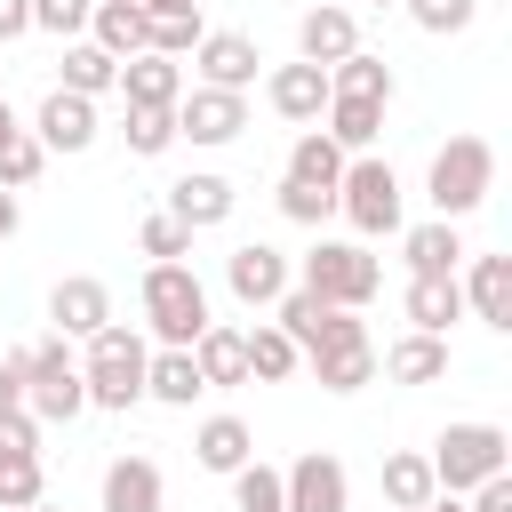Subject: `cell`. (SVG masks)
<instances>
[{
  "label": "cell",
  "mask_w": 512,
  "mask_h": 512,
  "mask_svg": "<svg viewBox=\"0 0 512 512\" xmlns=\"http://www.w3.org/2000/svg\"><path fill=\"white\" fill-rule=\"evenodd\" d=\"M144 336L136 328H120V320H104L96 336H88V360H80V384H88V408H136L144 400Z\"/></svg>",
  "instance_id": "3957f363"
},
{
  "label": "cell",
  "mask_w": 512,
  "mask_h": 512,
  "mask_svg": "<svg viewBox=\"0 0 512 512\" xmlns=\"http://www.w3.org/2000/svg\"><path fill=\"white\" fill-rule=\"evenodd\" d=\"M80 408H88V384H80L72 344H64V336L32 344V352H24V416H32V424H72Z\"/></svg>",
  "instance_id": "8992f818"
},
{
  "label": "cell",
  "mask_w": 512,
  "mask_h": 512,
  "mask_svg": "<svg viewBox=\"0 0 512 512\" xmlns=\"http://www.w3.org/2000/svg\"><path fill=\"white\" fill-rule=\"evenodd\" d=\"M408 16H416V32H464L480 16V0H408Z\"/></svg>",
  "instance_id": "60d3db41"
},
{
  "label": "cell",
  "mask_w": 512,
  "mask_h": 512,
  "mask_svg": "<svg viewBox=\"0 0 512 512\" xmlns=\"http://www.w3.org/2000/svg\"><path fill=\"white\" fill-rule=\"evenodd\" d=\"M384 376H392V384H440V376H448V336H416V328H408V336L384 352Z\"/></svg>",
  "instance_id": "4316f807"
},
{
  "label": "cell",
  "mask_w": 512,
  "mask_h": 512,
  "mask_svg": "<svg viewBox=\"0 0 512 512\" xmlns=\"http://www.w3.org/2000/svg\"><path fill=\"white\" fill-rule=\"evenodd\" d=\"M304 368H312L320 392H360V384H376V344H368V328L352 312H336V328L304 352Z\"/></svg>",
  "instance_id": "ba28073f"
},
{
  "label": "cell",
  "mask_w": 512,
  "mask_h": 512,
  "mask_svg": "<svg viewBox=\"0 0 512 512\" xmlns=\"http://www.w3.org/2000/svg\"><path fill=\"white\" fill-rule=\"evenodd\" d=\"M192 456H200L208 472H224V480H232V472H240V464L256 456V432H248L240 416H208V424L192 432Z\"/></svg>",
  "instance_id": "cb8c5ba5"
},
{
  "label": "cell",
  "mask_w": 512,
  "mask_h": 512,
  "mask_svg": "<svg viewBox=\"0 0 512 512\" xmlns=\"http://www.w3.org/2000/svg\"><path fill=\"white\" fill-rule=\"evenodd\" d=\"M232 512H288V496H280V472H272L264 456H248V464L232 472Z\"/></svg>",
  "instance_id": "836d02e7"
},
{
  "label": "cell",
  "mask_w": 512,
  "mask_h": 512,
  "mask_svg": "<svg viewBox=\"0 0 512 512\" xmlns=\"http://www.w3.org/2000/svg\"><path fill=\"white\" fill-rule=\"evenodd\" d=\"M48 320H56V336H64V344H72V336L88 344V336L112 320V288H104V280H88V272H72V280H56V288H48Z\"/></svg>",
  "instance_id": "5bb4252c"
},
{
  "label": "cell",
  "mask_w": 512,
  "mask_h": 512,
  "mask_svg": "<svg viewBox=\"0 0 512 512\" xmlns=\"http://www.w3.org/2000/svg\"><path fill=\"white\" fill-rule=\"evenodd\" d=\"M384 512H392V504H384Z\"/></svg>",
  "instance_id": "db71d44e"
},
{
  "label": "cell",
  "mask_w": 512,
  "mask_h": 512,
  "mask_svg": "<svg viewBox=\"0 0 512 512\" xmlns=\"http://www.w3.org/2000/svg\"><path fill=\"white\" fill-rule=\"evenodd\" d=\"M464 320V288L456 280H408V328L416 336H448Z\"/></svg>",
  "instance_id": "484cf974"
},
{
  "label": "cell",
  "mask_w": 512,
  "mask_h": 512,
  "mask_svg": "<svg viewBox=\"0 0 512 512\" xmlns=\"http://www.w3.org/2000/svg\"><path fill=\"white\" fill-rule=\"evenodd\" d=\"M264 96H272V112L280 120H296V128H320V112H328V72L320 64H280L272 80H264Z\"/></svg>",
  "instance_id": "e0dca14e"
},
{
  "label": "cell",
  "mask_w": 512,
  "mask_h": 512,
  "mask_svg": "<svg viewBox=\"0 0 512 512\" xmlns=\"http://www.w3.org/2000/svg\"><path fill=\"white\" fill-rule=\"evenodd\" d=\"M464 512H512V472H496V480H480Z\"/></svg>",
  "instance_id": "ee69618b"
},
{
  "label": "cell",
  "mask_w": 512,
  "mask_h": 512,
  "mask_svg": "<svg viewBox=\"0 0 512 512\" xmlns=\"http://www.w3.org/2000/svg\"><path fill=\"white\" fill-rule=\"evenodd\" d=\"M304 296H320V304H336V312H360V304H376V288H384V264L360 248V240H312L304 248V280H296Z\"/></svg>",
  "instance_id": "5b68a950"
},
{
  "label": "cell",
  "mask_w": 512,
  "mask_h": 512,
  "mask_svg": "<svg viewBox=\"0 0 512 512\" xmlns=\"http://www.w3.org/2000/svg\"><path fill=\"white\" fill-rule=\"evenodd\" d=\"M16 232V192H0V240Z\"/></svg>",
  "instance_id": "681fc988"
},
{
  "label": "cell",
  "mask_w": 512,
  "mask_h": 512,
  "mask_svg": "<svg viewBox=\"0 0 512 512\" xmlns=\"http://www.w3.org/2000/svg\"><path fill=\"white\" fill-rule=\"evenodd\" d=\"M32 512H56V504H32Z\"/></svg>",
  "instance_id": "816d5d0a"
},
{
  "label": "cell",
  "mask_w": 512,
  "mask_h": 512,
  "mask_svg": "<svg viewBox=\"0 0 512 512\" xmlns=\"http://www.w3.org/2000/svg\"><path fill=\"white\" fill-rule=\"evenodd\" d=\"M488 192H496V144H488V136H448V144L432 152V176H424V200L440 208V224L472 216Z\"/></svg>",
  "instance_id": "7a4b0ae2"
},
{
  "label": "cell",
  "mask_w": 512,
  "mask_h": 512,
  "mask_svg": "<svg viewBox=\"0 0 512 512\" xmlns=\"http://www.w3.org/2000/svg\"><path fill=\"white\" fill-rule=\"evenodd\" d=\"M200 40H208V24H200V16H152V56H168V64H176V56H192Z\"/></svg>",
  "instance_id": "74e56055"
},
{
  "label": "cell",
  "mask_w": 512,
  "mask_h": 512,
  "mask_svg": "<svg viewBox=\"0 0 512 512\" xmlns=\"http://www.w3.org/2000/svg\"><path fill=\"white\" fill-rule=\"evenodd\" d=\"M32 32V0H0V40H24Z\"/></svg>",
  "instance_id": "bcb514c9"
},
{
  "label": "cell",
  "mask_w": 512,
  "mask_h": 512,
  "mask_svg": "<svg viewBox=\"0 0 512 512\" xmlns=\"http://www.w3.org/2000/svg\"><path fill=\"white\" fill-rule=\"evenodd\" d=\"M360 48V24H352V8H336V0H320V8H304V24H296V56L304 64H344Z\"/></svg>",
  "instance_id": "2e32d148"
},
{
  "label": "cell",
  "mask_w": 512,
  "mask_h": 512,
  "mask_svg": "<svg viewBox=\"0 0 512 512\" xmlns=\"http://www.w3.org/2000/svg\"><path fill=\"white\" fill-rule=\"evenodd\" d=\"M160 496H168V480H160L152 456H112L104 464V512H160Z\"/></svg>",
  "instance_id": "d6986e66"
},
{
  "label": "cell",
  "mask_w": 512,
  "mask_h": 512,
  "mask_svg": "<svg viewBox=\"0 0 512 512\" xmlns=\"http://www.w3.org/2000/svg\"><path fill=\"white\" fill-rule=\"evenodd\" d=\"M40 496H48L40 456H0V512H32Z\"/></svg>",
  "instance_id": "e575fe53"
},
{
  "label": "cell",
  "mask_w": 512,
  "mask_h": 512,
  "mask_svg": "<svg viewBox=\"0 0 512 512\" xmlns=\"http://www.w3.org/2000/svg\"><path fill=\"white\" fill-rule=\"evenodd\" d=\"M0 456H40V424L24 408H0Z\"/></svg>",
  "instance_id": "7bdbcfd3"
},
{
  "label": "cell",
  "mask_w": 512,
  "mask_h": 512,
  "mask_svg": "<svg viewBox=\"0 0 512 512\" xmlns=\"http://www.w3.org/2000/svg\"><path fill=\"white\" fill-rule=\"evenodd\" d=\"M120 136H128L136 160H160V152L176 144V112H144V104H128V128H120Z\"/></svg>",
  "instance_id": "d590c367"
},
{
  "label": "cell",
  "mask_w": 512,
  "mask_h": 512,
  "mask_svg": "<svg viewBox=\"0 0 512 512\" xmlns=\"http://www.w3.org/2000/svg\"><path fill=\"white\" fill-rule=\"evenodd\" d=\"M256 40L248 32H208L200 48H192V72H200V88H224V96H248L256 88Z\"/></svg>",
  "instance_id": "8fae6325"
},
{
  "label": "cell",
  "mask_w": 512,
  "mask_h": 512,
  "mask_svg": "<svg viewBox=\"0 0 512 512\" xmlns=\"http://www.w3.org/2000/svg\"><path fill=\"white\" fill-rule=\"evenodd\" d=\"M224 288H232L240 304H280L296 280H288V256H280L272 240H240V248L224 256Z\"/></svg>",
  "instance_id": "30bf717a"
},
{
  "label": "cell",
  "mask_w": 512,
  "mask_h": 512,
  "mask_svg": "<svg viewBox=\"0 0 512 512\" xmlns=\"http://www.w3.org/2000/svg\"><path fill=\"white\" fill-rule=\"evenodd\" d=\"M376 8H392V0H376Z\"/></svg>",
  "instance_id": "f5cc1de1"
},
{
  "label": "cell",
  "mask_w": 512,
  "mask_h": 512,
  "mask_svg": "<svg viewBox=\"0 0 512 512\" xmlns=\"http://www.w3.org/2000/svg\"><path fill=\"white\" fill-rule=\"evenodd\" d=\"M424 464H432V488L440 496H472L480 480L512 472V440H504V424H448Z\"/></svg>",
  "instance_id": "277c9868"
},
{
  "label": "cell",
  "mask_w": 512,
  "mask_h": 512,
  "mask_svg": "<svg viewBox=\"0 0 512 512\" xmlns=\"http://www.w3.org/2000/svg\"><path fill=\"white\" fill-rule=\"evenodd\" d=\"M208 384H200V368H192V352H152L144 360V400H160V408H192Z\"/></svg>",
  "instance_id": "83f0119b"
},
{
  "label": "cell",
  "mask_w": 512,
  "mask_h": 512,
  "mask_svg": "<svg viewBox=\"0 0 512 512\" xmlns=\"http://www.w3.org/2000/svg\"><path fill=\"white\" fill-rule=\"evenodd\" d=\"M88 8H96V0H32V32L80 40V32H88Z\"/></svg>",
  "instance_id": "f35d334b"
},
{
  "label": "cell",
  "mask_w": 512,
  "mask_h": 512,
  "mask_svg": "<svg viewBox=\"0 0 512 512\" xmlns=\"http://www.w3.org/2000/svg\"><path fill=\"white\" fill-rule=\"evenodd\" d=\"M16 136H24V120H16V112H8V96H0V152H8Z\"/></svg>",
  "instance_id": "c3c4849f"
},
{
  "label": "cell",
  "mask_w": 512,
  "mask_h": 512,
  "mask_svg": "<svg viewBox=\"0 0 512 512\" xmlns=\"http://www.w3.org/2000/svg\"><path fill=\"white\" fill-rule=\"evenodd\" d=\"M56 88H72V96L96 104L104 88H120V64H112L96 40H64V80H56Z\"/></svg>",
  "instance_id": "4dcf8cb0"
},
{
  "label": "cell",
  "mask_w": 512,
  "mask_h": 512,
  "mask_svg": "<svg viewBox=\"0 0 512 512\" xmlns=\"http://www.w3.org/2000/svg\"><path fill=\"white\" fill-rule=\"evenodd\" d=\"M136 240H144V256H152V264H184V256H192V232H184L168 208H160V216H144V232H136Z\"/></svg>",
  "instance_id": "8d00e7d4"
},
{
  "label": "cell",
  "mask_w": 512,
  "mask_h": 512,
  "mask_svg": "<svg viewBox=\"0 0 512 512\" xmlns=\"http://www.w3.org/2000/svg\"><path fill=\"white\" fill-rule=\"evenodd\" d=\"M232 176H216V168H192V176H176L168 184V216L184 224V232H208V224H224L232 216Z\"/></svg>",
  "instance_id": "9a60e30c"
},
{
  "label": "cell",
  "mask_w": 512,
  "mask_h": 512,
  "mask_svg": "<svg viewBox=\"0 0 512 512\" xmlns=\"http://www.w3.org/2000/svg\"><path fill=\"white\" fill-rule=\"evenodd\" d=\"M336 208H344V224H352V232H368V240L400 232V176H392V160L352 152V160H344V176H336Z\"/></svg>",
  "instance_id": "52a82bcc"
},
{
  "label": "cell",
  "mask_w": 512,
  "mask_h": 512,
  "mask_svg": "<svg viewBox=\"0 0 512 512\" xmlns=\"http://www.w3.org/2000/svg\"><path fill=\"white\" fill-rule=\"evenodd\" d=\"M328 96H360V104H392V64L352 48L344 64H328Z\"/></svg>",
  "instance_id": "f1b7e54d"
},
{
  "label": "cell",
  "mask_w": 512,
  "mask_h": 512,
  "mask_svg": "<svg viewBox=\"0 0 512 512\" xmlns=\"http://www.w3.org/2000/svg\"><path fill=\"white\" fill-rule=\"evenodd\" d=\"M192 368H200V384H208V392L248 384V344H240V328L208 320V328H200V344H192Z\"/></svg>",
  "instance_id": "603a6c76"
},
{
  "label": "cell",
  "mask_w": 512,
  "mask_h": 512,
  "mask_svg": "<svg viewBox=\"0 0 512 512\" xmlns=\"http://www.w3.org/2000/svg\"><path fill=\"white\" fill-rule=\"evenodd\" d=\"M240 344H248V384H288L304 368V352L280 328H240Z\"/></svg>",
  "instance_id": "1f68e13d"
},
{
  "label": "cell",
  "mask_w": 512,
  "mask_h": 512,
  "mask_svg": "<svg viewBox=\"0 0 512 512\" xmlns=\"http://www.w3.org/2000/svg\"><path fill=\"white\" fill-rule=\"evenodd\" d=\"M40 168H48V152H40V144H32V128H24V136H16L8 152H0V192H24V184H32Z\"/></svg>",
  "instance_id": "ab89813d"
},
{
  "label": "cell",
  "mask_w": 512,
  "mask_h": 512,
  "mask_svg": "<svg viewBox=\"0 0 512 512\" xmlns=\"http://www.w3.org/2000/svg\"><path fill=\"white\" fill-rule=\"evenodd\" d=\"M88 40H96L112 64H128V56L152 48V16H144L136 0H96V8H88Z\"/></svg>",
  "instance_id": "ac0fdd59"
},
{
  "label": "cell",
  "mask_w": 512,
  "mask_h": 512,
  "mask_svg": "<svg viewBox=\"0 0 512 512\" xmlns=\"http://www.w3.org/2000/svg\"><path fill=\"white\" fill-rule=\"evenodd\" d=\"M0 408H24V352H0Z\"/></svg>",
  "instance_id": "f6af8a7d"
},
{
  "label": "cell",
  "mask_w": 512,
  "mask_h": 512,
  "mask_svg": "<svg viewBox=\"0 0 512 512\" xmlns=\"http://www.w3.org/2000/svg\"><path fill=\"white\" fill-rule=\"evenodd\" d=\"M248 128V96H224V88H184L176 96V136L192 144H232Z\"/></svg>",
  "instance_id": "7c38bea8"
},
{
  "label": "cell",
  "mask_w": 512,
  "mask_h": 512,
  "mask_svg": "<svg viewBox=\"0 0 512 512\" xmlns=\"http://www.w3.org/2000/svg\"><path fill=\"white\" fill-rule=\"evenodd\" d=\"M320 120H328L320 136H328V144L352 160V152H368V144H376V128H384V104H360V96H328V112H320Z\"/></svg>",
  "instance_id": "d4e9b609"
},
{
  "label": "cell",
  "mask_w": 512,
  "mask_h": 512,
  "mask_svg": "<svg viewBox=\"0 0 512 512\" xmlns=\"http://www.w3.org/2000/svg\"><path fill=\"white\" fill-rule=\"evenodd\" d=\"M400 256H408V280H456V264H464V240H456V224H416L408 240H400Z\"/></svg>",
  "instance_id": "7402d4cb"
},
{
  "label": "cell",
  "mask_w": 512,
  "mask_h": 512,
  "mask_svg": "<svg viewBox=\"0 0 512 512\" xmlns=\"http://www.w3.org/2000/svg\"><path fill=\"white\" fill-rule=\"evenodd\" d=\"M144 16H200V0H136Z\"/></svg>",
  "instance_id": "7dc6e473"
},
{
  "label": "cell",
  "mask_w": 512,
  "mask_h": 512,
  "mask_svg": "<svg viewBox=\"0 0 512 512\" xmlns=\"http://www.w3.org/2000/svg\"><path fill=\"white\" fill-rule=\"evenodd\" d=\"M328 208H336L328 192H312V184H288V176H280V216H288V224H320Z\"/></svg>",
  "instance_id": "b9f144b4"
},
{
  "label": "cell",
  "mask_w": 512,
  "mask_h": 512,
  "mask_svg": "<svg viewBox=\"0 0 512 512\" xmlns=\"http://www.w3.org/2000/svg\"><path fill=\"white\" fill-rule=\"evenodd\" d=\"M280 496H288V512H352V480H344V464H336L328 448L296 456V464L280 472Z\"/></svg>",
  "instance_id": "9c48e42d"
},
{
  "label": "cell",
  "mask_w": 512,
  "mask_h": 512,
  "mask_svg": "<svg viewBox=\"0 0 512 512\" xmlns=\"http://www.w3.org/2000/svg\"><path fill=\"white\" fill-rule=\"evenodd\" d=\"M32 144L40 152H88L96 144V104L72 96V88H48L40 112H32Z\"/></svg>",
  "instance_id": "4fadbf2b"
},
{
  "label": "cell",
  "mask_w": 512,
  "mask_h": 512,
  "mask_svg": "<svg viewBox=\"0 0 512 512\" xmlns=\"http://www.w3.org/2000/svg\"><path fill=\"white\" fill-rule=\"evenodd\" d=\"M136 304H144V328L160 336V352H192L200 328H208V288H200L192 264H152Z\"/></svg>",
  "instance_id": "6da1fadb"
},
{
  "label": "cell",
  "mask_w": 512,
  "mask_h": 512,
  "mask_svg": "<svg viewBox=\"0 0 512 512\" xmlns=\"http://www.w3.org/2000/svg\"><path fill=\"white\" fill-rule=\"evenodd\" d=\"M120 96L128 104H144V112H176V96H184V64H168V56H128L120 64Z\"/></svg>",
  "instance_id": "ffe728a7"
},
{
  "label": "cell",
  "mask_w": 512,
  "mask_h": 512,
  "mask_svg": "<svg viewBox=\"0 0 512 512\" xmlns=\"http://www.w3.org/2000/svg\"><path fill=\"white\" fill-rule=\"evenodd\" d=\"M416 512H464V504H456V496H432V504H416Z\"/></svg>",
  "instance_id": "f907efd6"
},
{
  "label": "cell",
  "mask_w": 512,
  "mask_h": 512,
  "mask_svg": "<svg viewBox=\"0 0 512 512\" xmlns=\"http://www.w3.org/2000/svg\"><path fill=\"white\" fill-rule=\"evenodd\" d=\"M336 176H344V152H336L320 128H304V136L288 144V184H312V192L336 200Z\"/></svg>",
  "instance_id": "f546056e"
},
{
  "label": "cell",
  "mask_w": 512,
  "mask_h": 512,
  "mask_svg": "<svg viewBox=\"0 0 512 512\" xmlns=\"http://www.w3.org/2000/svg\"><path fill=\"white\" fill-rule=\"evenodd\" d=\"M440 488H432V464L416 456V448H400V456H384V504L392 512H416V504H432Z\"/></svg>",
  "instance_id": "d6a6232c"
},
{
  "label": "cell",
  "mask_w": 512,
  "mask_h": 512,
  "mask_svg": "<svg viewBox=\"0 0 512 512\" xmlns=\"http://www.w3.org/2000/svg\"><path fill=\"white\" fill-rule=\"evenodd\" d=\"M456 288H464L472 320H488V328H512V256H472V272H464Z\"/></svg>",
  "instance_id": "44dd1931"
}]
</instances>
